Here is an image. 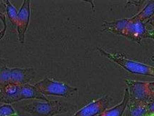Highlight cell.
I'll return each mask as SVG.
<instances>
[{
    "label": "cell",
    "instance_id": "obj_11",
    "mask_svg": "<svg viewBox=\"0 0 154 116\" xmlns=\"http://www.w3.org/2000/svg\"><path fill=\"white\" fill-rule=\"evenodd\" d=\"M38 100L42 101H49V99L46 98L37 90V88L33 85L27 84L22 85L20 89V100Z\"/></svg>",
    "mask_w": 154,
    "mask_h": 116
},
{
    "label": "cell",
    "instance_id": "obj_20",
    "mask_svg": "<svg viewBox=\"0 0 154 116\" xmlns=\"http://www.w3.org/2000/svg\"><path fill=\"white\" fill-rule=\"evenodd\" d=\"M6 64H7V60L0 57V66L1 65H5Z\"/></svg>",
    "mask_w": 154,
    "mask_h": 116
},
{
    "label": "cell",
    "instance_id": "obj_10",
    "mask_svg": "<svg viewBox=\"0 0 154 116\" xmlns=\"http://www.w3.org/2000/svg\"><path fill=\"white\" fill-rule=\"evenodd\" d=\"M129 20L130 18H124L116 19L112 22L104 21L102 24V31L108 33L122 36Z\"/></svg>",
    "mask_w": 154,
    "mask_h": 116
},
{
    "label": "cell",
    "instance_id": "obj_12",
    "mask_svg": "<svg viewBox=\"0 0 154 116\" xmlns=\"http://www.w3.org/2000/svg\"><path fill=\"white\" fill-rule=\"evenodd\" d=\"M129 99V93H128V89L126 88L122 100L119 104L111 108H108L98 116H122L126 111Z\"/></svg>",
    "mask_w": 154,
    "mask_h": 116
},
{
    "label": "cell",
    "instance_id": "obj_16",
    "mask_svg": "<svg viewBox=\"0 0 154 116\" xmlns=\"http://www.w3.org/2000/svg\"><path fill=\"white\" fill-rule=\"evenodd\" d=\"M18 113L10 104L0 105V116H18Z\"/></svg>",
    "mask_w": 154,
    "mask_h": 116
},
{
    "label": "cell",
    "instance_id": "obj_14",
    "mask_svg": "<svg viewBox=\"0 0 154 116\" xmlns=\"http://www.w3.org/2000/svg\"><path fill=\"white\" fill-rule=\"evenodd\" d=\"M134 17L144 23L148 22L154 17V0L148 2L143 9Z\"/></svg>",
    "mask_w": 154,
    "mask_h": 116
},
{
    "label": "cell",
    "instance_id": "obj_23",
    "mask_svg": "<svg viewBox=\"0 0 154 116\" xmlns=\"http://www.w3.org/2000/svg\"><path fill=\"white\" fill-rule=\"evenodd\" d=\"M18 116H19V115H18Z\"/></svg>",
    "mask_w": 154,
    "mask_h": 116
},
{
    "label": "cell",
    "instance_id": "obj_7",
    "mask_svg": "<svg viewBox=\"0 0 154 116\" xmlns=\"http://www.w3.org/2000/svg\"><path fill=\"white\" fill-rule=\"evenodd\" d=\"M125 82L127 85L126 88L128 89L131 99L140 100L146 102H149L152 99H153L148 89V82L126 79Z\"/></svg>",
    "mask_w": 154,
    "mask_h": 116
},
{
    "label": "cell",
    "instance_id": "obj_4",
    "mask_svg": "<svg viewBox=\"0 0 154 116\" xmlns=\"http://www.w3.org/2000/svg\"><path fill=\"white\" fill-rule=\"evenodd\" d=\"M43 95L57 96L68 98L78 91V88L69 85L66 83L54 80L49 77L38 81L34 85Z\"/></svg>",
    "mask_w": 154,
    "mask_h": 116
},
{
    "label": "cell",
    "instance_id": "obj_6",
    "mask_svg": "<svg viewBox=\"0 0 154 116\" xmlns=\"http://www.w3.org/2000/svg\"><path fill=\"white\" fill-rule=\"evenodd\" d=\"M30 17L31 1L30 0H24L20 9L18 11L16 27L19 41L21 44H24L25 42L26 33L30 22Z\"/></svg>",
    "mask_w": 154,
    "mask_h": 116
},
{
    "label": "cell",
    "instance_id": "obj_15",
    "mask_svg": "<svg viewBox=\"0 0 154 116\" xmlns=\"http://www.w3.org/2000/svg\"><path fill=\"white\" fill-rule=\"evenodd\" d=\"M5 7V12L7 18L9 19L11 24L14 27H17V17H18V11L15 8V7L11 3L9 0H5L3 2Z\"/></svg>",
    "mask_w": 154,
    "mask_h": 116
},
{
    "label": "cell",
    "instance_id": "obj_1",
    "mask_svg": "<svg viewBox=\"0 0 154 116\" xmlns=\"http://www.w3.org/2000/svg\"><path fill=\"white\" fill-rule=\"evenodd\" d=\"M73 106L59 100H38L24 104L21 108L32 116H56L66 113L72 109Z\"/></svg>",
    "mask_w": 154,
    "mask_h": 116
},
{
    "label": "cell",
    "instance_id": "obj_2",
    "mask_svg": "<svg viewBox=\"0 0 154 116\" xmlns=\"http://www.w3.org/2000/svg\"><path fill=\"white\" fill-rule=\"evenodd\" d=\"M97 50L103 57L119 65L126 71L134 74H138L154 77V66L149 65L140 62L133 60L120 53H109L101 47Z\"/></svg>",
    "mask_w": 154,
    "mask_h": 116
},
{
    "label": "cell",
    "instance_id": "obj_8",
    "mask_svg": "<svg viewBox=\"0 0 154 116\" xmlns=\"http://www.w3.org/2000/svg\"><path fill=\"white\" fill-rule=\"evenodd\" d=\"M109 103V97L106 95L81 108L72 116H98L108 109Z\"/></svg>",
    "mask_w": 154,
    "mask_h": 116
},
{
    "label": "cell",
    "instance_id": "obj_19",
    "mask_svg": "<svg viewBox=\"0 0 154 116\" xmlns=\"http://www.w3.org/2000/svg\"><path fill=\"white\" fill-rule=\"evenodd\" d=\"M148 111L149 113H154V99H152L149 102H148Z\"/></svg>",
    "mask_w": 154,
    "mask_h": 116
},
{
    "label": "cell",
    "instance_id": "obj_13",
    "mask_svg": "<svg viewBox=\"0 0 154 116\" xmlns=\"http://www.w3.org/2000/svg\"><path fill=\"white\" fill-rule=\"evenodd\" d=\"M128 116H145L148 113V102L129 99L126 108Z\"/></svg>",
    "mask_w": 154,
    "mask_h": 116
},
{
    "label": "cell",
    "instance_id": "obj_3",
    "mask_svg": "<svg viewBox=\"0 0 154 116\" xmlns=\"http://www.w3.org/2000/svg\"><path fill=\"white\" fill-rule=\"evenodd\" d=\"M35 77V69L32 67H9L7 65L0 66V88L7 85L27 84Z\"/></svg>",
    "mask_w": 154,
    "mask_h": 116
},
{
    "label": "cell",
    "instance_id": "obj_5",
    "mask_svg": "<svg viewBox=\"0 0 154 116\" xmlns=\"http://www.w3.org/2000/svg\"><path fill=\"white\" fill-rule=\"evenodd\" d=\"M122 37L140 44L144 39H149V30L146 23L133 16L130 17L129 22Z\"/></svg>",
    "mask_w": 154,
    "mask_h": 116
},
{
    "label": "cell",
    "instance_id": "obj_9",
    "mask_svg": "<svg viewBox=\"0 0 154 116\" xmlns=\"http://www.w3.org/2000/svg\"><path fill=\"white\" fill-rule=\"evenodd\" d=\"M22 85H7L0 88V103L10 104L20 101V89Z\"/></svg>",
    "mask_w": 154,
    "mask_h": 116
},
{
    "label": "cell",
    "instance_id": "obj_17",
    "mask_svg": "<svg viewBox=\"0 0 154 116\" xmlns=\"http://www.w3.org/2000/svg\"><path fill=\"white\" fill-rule=\"evenodd\" d=\"M149 30V39H151L154 41V17L146 23Z\"/></svg>",
    "mask_w": 154,
    "mask_h": 116
},
{
    "label": "cell",
    "instance_id": "obj_18",
    "mask_svg": "<svg viewBox=\"0 0 154 116\" xmlns=\"http://www.w3.org/2000/svg\"><path fill=\"white\" fill-rule=\"evenodd\" d=\"M147 87L150 94L151 95L152 98L154 99V81H153V82H148Z\"/></svg>",
    "mask_w": 154,
    "mask_h": 116
},
{
    "label": "cell",
    "instance_id": "obj_21",
    "mask_svg": "<svg viewBox=\"0 0 154 116\" xmlns=\"http://www.w3.org/2000/svg\"><path fill=\"white\" fill-rule=\"evenodd\" d=\"M145 116H154V113H149V112H148V113L146 114Z\"/></svg>",
    "mask_w": 154,
    "mask_h": 116
},
{
    "label": "cell",
    "instance_id": "obj_22",
    "mask_svg": "<svg viewBox=\"0 0 154 116\" xmlns=\"http://www.w3.org/2000/svg\"><path fill=\"white\" fill-rule=\"evenodd\" d=\"M150 59H151V60L154 63V55H152L151 57V58H150Z\"/></svg>",
    "mask_w": 154,
    "mask_h": 116
}]
</instances>
